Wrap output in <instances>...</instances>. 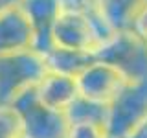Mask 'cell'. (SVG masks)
<instances>
[{"instance_id": "cell-1", "label": "cell", "mask_w": 147, "mask_h": 138, "mask_svg": "<svg viewBox=\"0 0 147 138\" xmlns=\"http://www.w3.org/2000/svg\"><path fill=\"white\" fill-rule=\"evenodd\" d=\"M46 72L44 55L35 50L0 55V107H11L20 94L39 85Z\"/></svg>"}, {"instance_id": "cell-2", "label": "cell", "mask_w": 147, "mask_h": 138, "mask_svg": "<svg viewBox=\"0 0 147 138\" xmlns=\"http://www.w3.org/2000/svg\"><path fill=\"white\" fill-rule=\"evenodd\" d=\"M94 57L118 68L131 85L147 81V43L131 30L116 31Z\"/></svg>"}, {"instance_id": "cell-3", "label": "cell", "mask_w": 147, "mask_h": 138, "mask_svg": "<svg viewBox=\"0 0 147 138\" xmlns=\"http://www.w3.org/2000/svg\"><path fill=\"white\" fill-rule=\"evenodd\" d=\"M11 107L22 120L24 138H66V114L44 107L37 98L35 87L20 94Z\"/></svg>"}, {"instance_id": "cell-4", "label": "cell", "mask_w": 147, "mask_h": 138, "mask_svg": "<svg viewBox=\"0 0 147 138\" xmlns=\"http://www.w3.org/2000/svg\"><path fill=\"white\" fill-rule=\"evenodd\" d=\"M144 122H147V81L127 85L112 101L107 123L109 136L123 138Z\"/></svg>"}, {"instance_id": "cell-5", "label": "cell", "mask_w": 147, "mask_h": 138, "mask_svg": "<svg viewBox=\"0 0 147 138\" xmlns=\"http://www.w3.org/2000/svg\"><path fill=\"white\" fill-rule=\"evenodd\" d=\"M76 81L79 96L109 107L121 94V90L131 85L118 68L99 59H94L81 74H77Z\"/></svg>"}, {"instance_id": "cell-6", "label": "cell", "mask_w": 147, "mask_h": 138, "mask_svg": "<svg viewBox=\"0 0 147 138\" xmlns=\"http://www.w3.org/2000/svg\"><path fill=\"white\" fill-rule=\"evenodd\" d=\"M52 48L90 55L98 53L99 43L96 39L94 30H92L88 15L63 9L52 30Z\"/></svg>"}, {"instance_id": "cell-7", "label": "cell", "mask_w": 147, "mask_h": 138, "mask_svg": "<svg viewBox=\"0 0 147 138\" xmlns=\"http://www.w3.org/2000/svg\"><path fill=\"white\" fill-rule=\"evenodd\" d=\"M20 7L33 30V50L46 55L52 50L53 24L63 11L61 0H22Z\"/></svg>"}, {"instance_id": "cell-8", "label": "cell", "mask_w": 147, "mask_h": 138, "mask_svg": "<svg viewBox=\"0 0 147 138\" xmlns=\"http://www.w3.org/2000/svg\"><path fill=\"white\" fill-rule=\"evenodd\" d=\"M33 50V30L20 6L0 11V55Z\"/></svg>"}, {"instance_id": "cell-9", "label": "cell", "mask_w": 147, "mask_h": 138, "mask_svg": "<svg viewBox=\"0 0 147 138\" xmlns=\"http://www.w3.org/2000/svg\"><path fill=\"white\" fill-rule=\"evenodd\" d=\"M35 90H37V98L44 107L63 114H66L70 105L79 96L76 77L52 70L46 72V76L35 87Z\"/></svg>"}, {"instance_id": "cell-10", "label": "cell", "mask_w": 147, "mask_h": 138, "mask_svg": "<svg viewBox=\"0 0 147 138\" xmlns=\"http://www.w3.org/2000/svg\"><path fill=\"white\" fill-rule=\"evenodd\" d=\"M44 59H46V64H48V70L59 72V74H66V76L76 77L77 74H81L96 57L90 55V53L52 48L48 53L44 55Z\"/></svg>"}, {"instance_id": "cell-11", "label": "cell", "mask_w": 147, "mask_h": 138, "mask_svg": "<svg viewBox=\"0 0 147 138\" xmlns=\"http://www.w3.org/2000/svg\"><path fill=\"white\" fill-rule=\"evenodd\" d=\"M145 4V0H99L103 15L116 30H129L132 17Z\"/></svg>"}, {"instance_id": "cell-12", "label": "cell", "mask_w": 147, "mask_h": 138, "mask_svg": "<svg viewBox=\"0 0 147 138\" xmlns=\"http://www.w3.org/2000/svg\"><path fill=\"white\" fill-rule=\"evenodd\" d=\"M109 105H101L96 101H90L83 96H77L76 101L70 105L66 110V120L68 123L72 122H96V123H109Z\"/></svg>"}, {"instance_id": "cell-13", "label": "cell", "mask_w": 147, "mask_h": 138, "mask_svg": "<svg viewBox=\"0 0 147 138\" xmlns=\"http://www.w3.org/2000/svg\"><path fill=\"white\" fill-rule=\"evenodd\" d=\"M0 138H24V125L13 107H0Z\"/></svg>"}, {"instance_id": "cell-14", "label": "cell", "mask_w": 147, "mask_h": 138, "mask_svg": "<svg viewBox=\"0 0 147 138\" xmlns=\"http://www.w3.org/2000/svg\"><path fill=\"white\" fill-rule=\"evenodd\" d=\"M66 138H109L107 125L96 122H72L68 123Z\"/></svg>"}, {"instance_id": "cell-15", "label": "cell", "mask_w": 147, "mask_h": 138, "mask_svg": "<svg viewBox=\"0 0 147 138\" xmlns=\"http://www.w3.org/2000/svg\"><path fill=\"white\" fill-rule=\"evenodd\" d=\"M61 7L64 11H77V13H90L101 9L99 0H61Z\"/></svg>"}, {"instance_id": "cell-16", "label": "cell", "mask_w": 147, "mask_h": 138, "mask_svg": "<svg viewBox=\"0 0 147 138\" xmlns=\"http://www.w3.org/2000/svg\"><path fill=\"white\" fill-rule=\"evenodd\" d=\"M129 30H131L132 33H136L140 39H144L145 43H147V2L140 9H138L136 15L132 17Z\"/></svg>"}, {"instance_id": "cell-17", "label": "cell", "mask_w": 147, "mask_h": 138, "mask_svg": "<svg viewBox=\"0 0 147 138\" xmlns=\"http://www.w3.org/2000/svg\"><path fill=\"white\" fill-rule=\"evenodd\" d=\"M123 138H147V122L140 123L136 129H132L129 135H125Z\"/></svg>"}, {"instance_id": "cell-18", "label": "cell", "mask_w": 147, "mask_h": 138, "mask_svg": "<svg viewBox=\"0 0 147 138\" xmlns=\"http://www.w3.org/2000/svg\"><path fill=\"white\" fill-rule=\"evenodd\" d=\"M22 0H0V11H4V9L7 7H13V6H20Z\"/></svg>"}, {"instance_id": "cell-19", "label": "cell", "mask_w": 147, "mask_h": 138, "mask_svg": "<svg viewBox=\"0 0 147 138\" xmlns=\"http://www.w3.org/2000/svg\"><path fill=\"white\" fill-rule=\"evenodd\" d=\"M109 138H110V136H109Z\"/></svg>"}]
</instances>
